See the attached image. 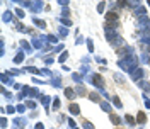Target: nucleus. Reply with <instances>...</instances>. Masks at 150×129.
Here are the masks:
<instances>
[{
	"instance_id": "f257e3e1",
	"label": "nucleus",
	"mask_w": 150,
	"mask_h": 129,
	"mask_svg": "<svg viewBox=\"0 0 150 129\" xmlns=\"http://www.w3.org/2000/svg\"><path fill=\"white\" fill-rule=\"evenodd\" d=\"M136 65H138V59H136V56H123L121 59H118V66L121 68V70H125V72H133V70H136Z\"/></svg>"
},
{
	"instance_id": "f03ea898",
	"label": "nucleus",
	"mask_w": 150,
	"mask_h": 129,
	"mask_svg": "<svg viewBox=\"0 0 150 129\" xmlns=\"http://www.w3.org/2000/svg\"><path fill=\"white\" fill-rule=\"evenodd\" d=\"M89 82H92L94 85H95V87L101 90V92L104 90V78H102L99 73H94L92 76H89Z\"/></svg>"
},
{
	"instance_id": "7ed1b4c3",
	"label": "nucleus",
	"mask_w": 150,
	"mask_h": 129,
	"mask_svg": "<svg viewBox=\"0 0 150 129\" xmlns=\"http://www.w3.org/2000/svg\"><path fill=\"white\" fill-rule=\"evenodd\" d=\"M33 43H34V48H43L44 44H50L48 43V36H34Z\"/></svg>"
},
{
	"instance_id": "20e7f679",
	"label": "nucleus",
	"mask_w": 150,
	"mask_h": 129,
	"mask_svg": "<svg viewBox=\"0 0 150 129\" xmlns=\"http://www.w3.org/2000/svg\"><path fill=\"white\" fill-rule=\"evenodd\" d=\"M149 27H150V19L147 16L138 19V29H149Z\"/></svg>"
},
{
	"instance_id": "39448f33",
	"label": "nucleus",
	"mask_w": 150,
	"mask_h": 129,
	"mask_svg": "<svg viewBox=\"0 0 150 129\" xmlns=\"http://www.w3.org/2000/svg\"><path fill=\"white\" fill-rule=\"evenodd\" d=\"M143 73H145V72H143L142 68H136V70H133V72H131V78H133L135 82H140V80L143 78Z\"/></svg>"
},
{
	"instance_id": "423d86ee",
	"label": "nucleus",
	"mask_w": 150,
	"mask_h": 129,
	"mask_svg": "<svg viewBox=\"0 0 150 129\" xmlns=\"http://www.w3.org/2000/svg\"><path fill=\"white\" fill-rule=\"evenodd\" d=\"M118 17H119V14L116 10H109L106 14V22H118Z\"/></svg>"
},
{
	"instance_id": "0eeeda50",
	"label": "nucleus",
	"mask_w": 150,
	"mask_h": 129,
	"mask_svg": "<svg viewBox=\"0 0 150 129\" xmlns=\"http://www.w3.org/2000/svg\"><path fill=\"white\" fill-rule=\"evenodd\" d=\"M12 124H14L17 129H22L26 124H27V119H24V117H17V119H14V121H12Z\"/></svg>"
},
{
	"instance_id": "6e6552de",
	"label": "nucleus",
	"mask_w": 150,
	"mask_h": 129,
	"mask_svg": "<svg viewBox=\"0 0 150 129\" xmlns=\"http://www.w3.org/2000/svg\"><path fill=\"white\" fill-rule=\"evenodd\" d=\"M51 83H53V87H56V88L61 87V78H60V75H58V73L51 75Z\"/></svg>"
},
{
	"instance_id": "1a4fd4ad",
	"label": "nucleus",
	"mask_w": 150,
	"mask_h": 129,
	"mask_svg": "<svg viewBox=\"0 0 150 129\" xmlns=\"http://www.w3.org/2000/svg\"><path fill=\"white\" fill-rule=\"evenodd\" d=\"M68 111H70V114H72V115H78V114H80V105L74 102V104H70Z\"/></svg>"
},
{
	"instance_id": "9d476101",
	"label": "nucleus",
	"mask_w": 150,
	"mask_h": 129,
	"mask_svg": "<svg viewBox=\"0 0 150 129\" xmlns=\"http://www.w3.org/2000/svg\"><path fill=\"white\" fill-rule=\"evenodd\" d=\"M136 122L138 124H145L147 122V114L145 112H138L136 114Z\"/></svg>"
},
{
	"instance_id": "9b49d317",
	"label": "nucleus",
	"mask_w": 150,
	"mask_h": 129,
	"mask_svg": "<svg viewBox=\"0 0 150 129\" xmlns=\"http://www.w3.org/2000/svg\"><path fill=\"white\" fill-rule=\"evenodd\" d=\"M109 119H111V122L112 124H114V126H119V124H121V117H119V115H116V114H109Z\"/></svg>"
},
{
	"instance_id": "f8f14e48",
	"label": "nucleus",
	"mask_w": 150,
	"mask_h": 129,
	"mask_svg": "<svg viewBox=\"0 0 150 129\" xmlns=\"http://www.w3.org/2000/svg\"><path fill=\"white\" fill-rule=\"evenodd\" d=\"M22 72H29V73H33V75H41V70H38L34 66H26Z\"/></svg>"
},
{
	"instance_id": "ddd939ff",
	"label": "nucleus",
	"mask_w": 150,
	"mask_h": 129,
	"mask_svg": "<svg viewBox=\"0 0 150 129\" xmlns=\"http://www.w3.org/2000/svg\"><path fill=\"white\" fill-rule=\"evenodd\" d=\"M87 97H89V100H91V102H101V97H99V93H95V92H91L89 95H87Z\"/></svg>"
},
{
	"instance_id": "4468645a",
	"label": "nucleus",
	"mask_w": 150,
	"mask_h": 129,
	"mask_svg": "<svg viewBox=\"0 0 150 129\" xmlns=\"http://www.w3.org/2000/svg\"><path fill=\"white\" fill-rule=\"evenodd\" d=\"M114 80H116L119 85H125V83H126V78H125L123 75H119V73H114Z\"/></svg>"
},
{
	"instance_id": "2eb2a0df",
	"label": "nucleus",
	"mask_w": 150,
	"mask_h": 129,
	"mask_svg": "<svg viewBox=\"0 0 150 129\" xmlns=\"http://www.w3.org/2000/svg\"><path fill=\"white\" fill-rule=\"evenodd\" d=\"M41 9H43V2H33V7H31L33 12H38V10H41Z\"/></svg>"
},
{
	"instance_id": "dca6fc26",
	"label": "nucleus",
	"mask_w": 150,
	"mask_h": 129,
	"mask_svg": "<svg viewBox=\"0 0 150 129\" xmlns=\"http://www.w3.org/2000/svg\"><path fill=\"white\" fill-rule=\"evenodd\" d=\"M14 19V14L10 12V10H7V12H3V22H10Z\"/></svg>"
},
{
	"instance_id": "f3484780",
	"label": "nucleus",
	"mask_w": 150,
	"mask_h": 129,
	"mask_svg": "<svg viewBox=\"0 0 150 129\" xmlns=\"http://www.w3.org/2000/svg\"><path fill=\"white\" fill-rule=\"evenodd\" d=\"M101 109L104 112H109V114H111V105H109V102H106V100L101 102Z\"/></svg>"
},
{
	"instance_id": "a211bd4d",
	"label": "nucleus",
	"mask_w": 150,
	"mask_h": 129,
	"mask_svg": "<svg viewBox=\"0 0 150 129\" xmlns=\"http://www.w3.org/2000/svg\"><path fill=\"white\" fill-rule=\"evenodd\" d=\"M112 104H114V107H116V109H121V107H123V104H121L119 97H116V95L112 97Z\"/></svg>"
},
{
	"instance_id": "6ab92c4d",
	"label": "nucleus",
	"mask_w": 150,
	"mask_h": 129,
	"mask_svg": "<svg viewBox=\"0 0 150 129\" xmlns=\"http://www.w3.org/2000/svg\"><path fill=\"white\" fill-rule=\"evenodd\" d=\"M65 97H67V99H75V90H72V88H65Z\"/></svg>"
},
{
	"instance_id": "aec40b11",
	"label": "nucleus",
	"mask_w": 150,
	"mask_h": 129,
	"mask_svg": "<svg viewBox=\"0 0 150 129\" xmlns=\"http://www.w3.org/2000/svg\"><path fill=\"white\" fill-rule=\"evenodd\" d=\"M75 92L78 93V95H89V93L85 92V88H84V85H77V88H75Z\"/></svg>"
},
{
	"instance_id": "412c9836",
	"label": "nucleus",
	"mask_w": 150,
	"mask_h": 129,
	"mask_svg": "<svg viewBox=\"0 0 150 129\" xmlns=\"http://www.w3.org/2000/svg\"><path fill=\"white\" fill-rule=\"evenodd\" d=\"M125 121H126L128 124H131V126H135V122H136V121H135V117L130 115V114H126V115H125Z\"/></svg>"
},
{
	"instance_id": "4be33fe9",
	"label": "nucleus",
	"mask_w": 150,
	"mask_h": 129,
	"mask_svg": "<svg viewBox=\"0 0 150 129\" xmlns=\"http://www.w3.org/2000/svg\"><path fill=\"white\" fill-rule=\"evenodd\" d=\"M20 44H22V48H24V51H26V53H31V51H33L27 41H20Z\"/></svg>"
},
{
	"instance_id": "5701e85b",
	"label": "nucleus",
	"mask_w": 150,
	"mask_h": 129,
	"mask_svg": "<svg viewBox=\"0 0 150 129\" xmlns=\"http://www.w3.org/2000/svg\"><path fill=\"white\" fill-rule=\"evenodd\" d=\"M33 20H34V24H36V26H39V27H43V29L46 27L44 20H41V19H38V17H33Z\"/></svg>"
},
{
	"instance_id": "b1692460",
	"label": "nucleus",
	"mask_w": 150,
	"mask_h": 129,
	"mask_svg": "<svg viewBox=\"0 0 150 129\" xmlns=\"http://www.w3.org/2000/svg\"><path fill=\"white\" fill-rule=\"evenodd\" d=\"M82 128L84 129H95L94 128V124L92 122H89V121H82Z\"/></svg>"
},
{
	"instance_id": "393cba45",
	"label": "nucleus",
	"mask_w": 150,
	"mask_h": 129,
	"mask_svg": "<svg viewBox=\"0 0 150 129\" xmlns=\"http://www.w3.org/2000/svg\"><path fill=\"white\" fill-rule=\"evenodd\" d=\"M22 59H24V53L20 51V53H17V55H16L14 61H16V63H22Z\"/></svg>"
},
{
	"instance_id": "a878e982",
	"label": "nucleus",
	"mask_w": 150,
	"mask_h": 129,
	"mask_svg": "<svg viewBox=\"0 0 150 129\" xmlns=\"http://www.w3.org/2000/svg\"><path fill=\"white\" fill-rule=\"evenodd\" d=\"M104 9H106V2H99V5H97V12H99V14H102V12H104Z\"/></svg>"
},
{
	"instance_id": "bb28decb",
	"label": "nucleus",
	"mask_w": 150,
	"mask_h": 129,
	"mask_svg": "<svg viewBox=\"0 0 150 129\" xmlns=\"http://www.w3.org/2000/svg\"><path fill=\"white\" fill-rule=\"evenodd\" d=\"M72 78H74V82H77L78 85H82V75H78V73H74V76H72Z\"/></svg>"
},
{
	"instance_id": "cd10ccee",
	"label": "nucleus",
	"mask_w": 150,
	"mask_h": 129,
	"mask_svg": "<svg viewBox=\"0 0 150 129\" xmlns=\"http://www.w3.org/2000/svg\"><path fill=\"white\" fill-rule=\"evenodd\" d=\"M60 105H61L60 99H58V97H55V100H53V109H55V111H58V109H60Z\"/></svg>"
},
{
	"instance_id": "c85d7f7f",
	"label": "nucleus",
	"mask_w": 150,
	"mask_h": 129,
	"mask_svg": "<svg viewBox=\"0 0 150 129\" xmlns=\"http://www.w3.org/2000/svg\"><path fill=\"white\" fill-rule=\"evenodd\" d=\"M67 58H68V51H63V53L60 55L58 59H60V63H65V59H67Z\"/></svg>"
},
{
	"instance_id": "c756f323",
	"label": "nucleus",
	"mask_w": 150,
	"mask_h": 129,
	"mask_svg": "<svg viewBox=\"0 0 150 129\" xmlns=\"http://www.w3.org/2000/svg\"><path fill=\"white\" fill-rule=\"evenodd\" d=\"M48 43H50V44H51V43H53V44H56V43H58V37L53 36V34H50V36H48Z\"/></svg>"
},
{
	"instance_id": "7c9ffc66",
	"label": "nucleus",
	"mask_w": 150,
	"mask_h": 129,
	"mask_svg": "<svg viewBox=\"0 0 150 129\" xmlns=\"http://www.w3.org/2000/svg\"><path fill=\"white\" fill-rule=\"evenodd\" d=\"M2 83H12V80L7 75H2ZM12 85H16V83H12Z\"/></svg>"
},
{
	"instance_id": "2f4dec72",
	"label": "nucleus",
	"mask_w": 150,
	"mask_h": 129,
	"mask_svg": "<svg viewBox=\"0 0 150 129\" xmlns=\"http://www.w3.org/2000/svg\"><path fill=\"white\" fill-rule=\"evenodd\" d=\"M26 107H29V109H36V102H33V100H26Z\"/></svg>"
},
{
	"instance_id": "473e14b6",
	"label": "nucleus",
	"mask_w": 150,
	"mask_h": 129,
	"mask_svg": "<svg viewBox=\"0 0 150 129\" xmlns=\"http://www.w3.org/2000/svg\"><path fill=\"white\" fill-rule=\"evenodd\" d=\"M43 59H44V63H46V65H48V66H50V65H51V63H53V56H44V58H43Z\"/></svg>"
},
{
	"instance_id": "72a5a7b5",
	"label": "nucleus",
	"mask_w": 150,
	"mask_h": 129,
	"mask_svg": "<svg viewBox=\"0 0 150 129\" xmlns=\"http://www.w3.org/2000/svg\"><path fill=\"white\" fill-rule=\"evenodd\" d=\"M41 102H43V105H44V107L48 109V104H50V97H46V95H44V97L41 99Z\"/></svg>"
},
{
	"instance_id": "f704fd0d",
	"label": "nucleus",
	"mask_w": 150,
	"mask_h": 129,
	"mask_svg": "<svg viewBox=\"0 0 150 129\" xmlns=\"http://www.w3.org/2000/svg\"><path fill=\"white\" fill-rule=\"evenodd\" d=\"M58 31H60V36H61V37H63V36H67V34H68V31H67V27H60Z\"/></svg>"
},
{
	"instance_id": "c9c22d12",
	"label": "nucleus",
	"mask_w": 150,
	"mask_h": 129,
	"mask_svg": "<svg viewBox=\"0 0 150 129\" xmlns=\"http://www.w3.org/2000/svg\"><path fill=\"white\" fill-rule=\"evenodd\" d=\"M16 14H17V16H19V19H24V16H26L22 9H16Z\"/></svg>"
},
{
	"instance_id": "e433bc0d",
	"label": "nucleus",
	"mask_w": 150,
	"mask_h": 129,
	"mask_svg": "<svg viewBox=\"0 0 150 129\" xmlns=\"http://www.w3.org/2000/svg\"><path fill=\"white\" fill-rule=\"evenodd\" d=\"M41 75H46V76H48V75H53V73H51L48 68H41Z\"/></svg>"
},
{
	"instance_id": "4c0bfd02",
	"label": "nucleus",
	"mask_w": 150,
	"mask_h": 129,
	"mask_svg": "<svg viewBox=\"0 0 150 129\" xmlns=\"http://www.w3.org/2000/svg\"><path fill=\"white\" fill-rule=\"evenodd\" d=\"M87 46H89V51H94V44H92V39H87Z\"/></svg>"
},
{
	"instance_id": "58836bf2",
	"label": "nucleus",
	"mask_w": 150,
	"mask_h": 129,
	"mask_svg": "<svg viewBox=\"0 0 150 129\" xmlns=\"http://www.w3.org/2000/svg\"><path fill=\"white\" fill-rule=\"evenodd\" d=\"M17 111V107H14V105H9V107H7V112H9V114H12V112H16Z\"/></svg>"
},
{
	"instance_id": "ea45409f",
	"label": "nucleus",
	"mask_w": 150,
	"mask_h": 129,
	"mask_svg": "<svg viewBox=\"0 0 150 129\" xmlns=\"http://www.w3.org/2000/svg\"><path fill=\"white\" fill-rule=\"evenodd\" d=\"M61 22H63V24H65V26H72V20H70V19H61Z\"/></svg>"
},
{
	"instance_id": "a19ab883",
	"label": "nucleus",
	"mask_w": 150,
	"mask_h": 129,
	"mask_svg": "<svg viewBox=\"0 0 150 129\" xmlns=\"http://www.w3.org/2000/svg\"><path fill=\"white\" fill-rule=\"evenodd\" d=\"M24 111H26V105H22V104L17 105V112H24Z\"/></svg>"
},
{
	"instance_id": "79ce46f5",
	"label": "nucleus",
	"mask_w": 150,
	"mask_h": 129,
	"mask_svg": "<svg viewBox=\"0 0 150 129\" xmlns=\"http://www.w3.org/2000/svg\"><path fill=\"white\" fill-rule=\"evenodd\" d=\"M143 99H145V105H147V107L150 109V100H149V97H147V95H143Z\"/></svg>"
},
{
	"instance_id": "37998d69",
	"label": "nucleus",
	"mask_w": 150,
	"mask_h": 129,
	"mask_svg": "<svg viewBox=\"0 0 150 129\" xmlns=\"http://www.w3.org/2000/svg\"><path fill=\"white\" fill-rule=\"evenodd\" d=\"M0 122H2V128H7V119H5V117H2Z\"/></svg>"
},
{
	"instance_id": "c03bdc74",
	"label": "nucleus",
	"mask_w": 150,
	"mask_h": 129,
	"mask_svg": "<svg viewBox=\"0 0 150 129\" xmlns=\"http://www.w3.org/2000/svg\"><path fill=\"white\" fill-rule=\"evenodd\" d=\"M34 129H44V126H43L41 122H36V126H34Z\"/></svg>"
},
{
	"instance_id": "a18cd8bd",
	"label": "nucleus",
	"mask_w": 150,
	"mask_h": 129,
	"mask_svg": "<svg viewBox=\"0 0 150 129\" xmlns=\"http://www.w3.org/2000/svg\"><path fill=\"white\" fill-rule=\"evenodd\" d=\"M68 124H70V126H72V129L75 128V121H74V119H72V117H70V119H68Z\"/></svg>"
},
{
	"instance_id": "49530a36",
	"label": "nucleus",
	"mask_w": 150,
	"mask_h": 129,
	"mask_svg": "<svg viewBox=\"0 0 150 129\" xmlns=\"http://www.w3.org/2000/svg\"><path fill=\"white\" fill-rule=\"evenodd\" d=\"M9 73H10V75H19V73H20V72H19V70H16V68H14V70H10V72H9Z\"/></svg>"
},
{
	"instance_id": "de8ad7c7",
	"label": "nucleus",
	"mask_w": 150,
	"mask_h": 129,
	"mask_svg": "<svg viewBox=\"0 0 150 129\" xmlns=\"http://www.w3.org/2000/svg\"><path fill=\"white\" fill-rule=\"evenodd\" d=\"M61 49H63V44H58V46H56L53 51H61Z\"/></svg>"
},
{
	"instance_id": "09e8293b",
	"label": "nucleus",
	"mask_w": 150,
	"mask_h": 129,
	"mask_svg": "<svg viewBox=\"0 0 150 129\" xmlns=\"http://www.w3.org/2000/svg\"><path fill=\"white\" fill-rule=\"evenodd\" d=\"M82 41H84V37H82V36H78V37H77V44H80Z\"/></svg>"
},
{
	"instance_id": "8fccbe9b",
	"label": "nucleus",
	"mask_w": 150,
	"mask_h": 129,
	"mask_svg": "<svg viewBox=\"0 0 150 129\" xmlns=\"http://www.w3.org/2000/svg\"><path fill=\"white\" fill-rule=\"evenodd\" d=\"M149 5H150V0H149Z\"/></svg>"
},
{
	"instance_id": "3c124183",
	"label": "nucleus",
	"mask_w": 150,
	"mask_h": 129,
	"mask_svg": "<svg viewBox=\"0 0 150 129\" xmlns=\"http://www.w3.org/2000/svg\"><path fill=\"white\" fill-rule=\"evenodd\" d=\"M74 129H77V128H74Z\"/></svg>"
}]
</instances>
